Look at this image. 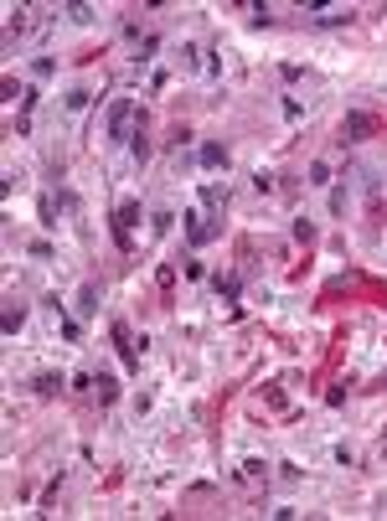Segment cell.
Masks as SVG:
<instances>
[{
    "mask_svg": "<svg viewBox=\"0 0 387 521\" xmlns=\"http://www.w3.org/2000/svg\"><path fill=\"white\" fill-rule=\"evenodd\" d=\"M135 222H140V202H119V212H114V243H119V248H129Z\"/></svg>",
    "mask_w": 387,
    "mask_h": 521,
    "instance_id": "1",
    "label": "cell"
},
{
    "mask_svg": "<svg viewBox=\"0 0 387 521\" xmlns=\"http://www.w3.org/2000/svg\"><path fill=\"white\" fill-rule=\"evenodd\" d=\"M129 119H135V103L119 98L114 114H109V139H129Z\"/></svg>",
    "mask_w": 387,
    "mask_h": 521,
    "instance_id": "2",
    "label": "cell"
},
{
    "mask_svg": "<svg viewBox=\"0 0 387 521\" xmlns=\"http://www.w3.org/2000/svg\"><path fill=\"white\" fill-rule=\"evenodd\" d=\"M196 160H202L207 171H228V165H233V155H228V145H217V139H207V145L196 150Z\"/></svg>",
    "mask_w": 387,
    "mask_h": 521,
    "instance_id": "3",
    "label": "cell"
},
{
    "mask_svg": "<svg viewBox=\"0 0 387 521\" xmlns=\"http://www.w3.org/2000/svg\"><path fill=\"white\" fill-rule=\"evenodd\" d=\"M93 398H98V408H109V402L119 398V382H114V372H93Z\"/></svg>",
    "mask_w": 387,
    "mask_h": 521,
    "instance_id": "4",
    "label": "cell"
},
{
    "mask_svg": "<svg viewBox=\"0 0 387 521\" xmlns=\"http://www.w3.org/2000/svg\"><path fill=\"white\" fill-rule=\"evenodd\" d=\"M181 222H186V238H191V243H207V238H212V232H217V227H212V222H207V217H202V212H186V217H181Z\"/></svg>",
    "mask_w": 387,
    "mask_h": 521,
    "instance_id": "5",
    "label": "cell"
},
{
    "mask_svg": "<svg viewBox=\"0 0 387 521\" xmlns=\"http://www.w3.org/2000/svg\"><path fill=\"white\" fill-rule=\"evenodd\" d=\"M62 382H68L62 372H36V377H31V387H36L42 398H57V393H62Z\"/></svg>",
    "mask_w": 387,
    "mask_h": 521,
    "instance_id": "6",
    "label": "cell"
},
{
    "mask_svg": "<svg viewBox=\"0 0 387 521\" xmlns=\"http://www.w3.org/2000/svg\"><path fill=\"white\" fill-rule=\"evenodd\" d=\"M341 135H346V139H362V135H372V119H367V114H346ZM346 139H341V145H346Z\"/></svg>",
    "mask_w": 387,
    "mask_h": 521,
    "instance_id": "7",
    "label": "cell"
},
{
    "mask_svg": "<svg viewBox=\"0 0 387 521\" xmlns=\"http://www.w3.org/2000/svg\"><path fill=\"white\" fill-rule=\"evenodd\" d=\"M217 294L228 299V305H238V299H243V279H238V273H228V279H222V273H217Z\"/></svg>",
    "mask_w": 387,
    "mask_h": 521,
    "instance_id": "8",
    "label": "cell"
},
{
    "mask_svg": "<svg viewBox=\"0 0 387 521\" xmlns=\"http://www.w3.org/2000/svg\"><path fill=\"white\" fill-rule=\"evenodd\" d=\"M346 21H356L351 10H341V6H336V10H326V6H315V26H346Z\"/></svg>",
    "mask_w": 387,
    "mask_h": 521,
    "instance_id": "9",
    "label": "cell"
},
{
    "mask_svg": "<svg viewBox=\"0 0 387 521\" xmlns=\"http://www.w3.org/2000/svg\"><path fill=\"white\" fill-rule=\"evenodd\" d=\"M78 310H83V315H98V284H83V289H78Z\"/></svg>",
    "mask_w": 387,
    "mask_h": 521,
    "instance_id": "10",
    "label": "cell"
},
{
    "mask_svg": "<svg viewBox=\"0 0 387 521\" xmlns=\"http://www.w3.org/2000/svg\"><path fill=\"white\" fill-rule=\"evenodd\" d=\"M0 325H6V335H16L21 325H26V305H6V320H0Z\"/></svg>",
    "mask_w": 387,
    "mask_h": 521,
    "instance_id": "11",
    "label": "cell"
},
{
    "mask_svg": "<svg viewBox=\"0 0 387 521\" xmlns=\"http://www.w3.org/2000/svg\"><path fill=\"white\" fill-rule=\"evenodd\" d=\"M202 68V52H196V42H181V73H196Z\"/></svg>",
    "mask_w": 387,
    "mask_h": 521,
    "instance_id": "12",
    "label": "cell"
},
{
    "mask_svg": "<svg viewBox=\"0 0 387 521\" xmlns=\"http://www.w3.org/2000/svg\"><path fill=\"white\" fill-rule=\"evenodd\" d=\"M62 103H68L73 114H83L88 103H93V93H88V88H68V98H62Z\"/></svg>",
    "mask_w": 387,
    "mask_h": 521,
    "instance_id": "13",
    "label": "cell"
},
{
    "mask_svg": "<svg viewBox=\"0 0 387 521\" xmlns=\"http://www.w3.org/2000/svg\"><path fill=\"white\" fill-rule=\"evenodd\" d=\"M129 150H135V160H140V165L150 160V139H145V129H135V135H129Z\"/></svg>",
    "mask_w": 387,
    "mask_h": 521,
    "instance_id": "14",
    "label": "cell"
},
{
    "mask_svg": "<svg viewBox=\"0 0 387 521\" xmlns=\"http://www.w3.org/2000/svg\"><path fill=\"white\" fill-rule=\"evenodd\" d=\"M310 186H330V165H326V160L310 165Z\"/></svg>",
    "mask_w": 387,
    "mask_h": 521,
    "instance_id": "15",
    "label": "cell"
},
{
    "mask_svg": "<svg viewBox=\"0 0 387 521\" xmlns=\"http://www.w3.org/2000/svg\"><path fill=\"white\" fill-rule=\"evenodd\" d=\"M68 16H73L78 26H88V21H93V6H83V0H78V6H68Z\"/></svg>",
    "mask_w": 387,
    "mask_h": 521,
    "instance_id": "16",
    "label": "cell"
},
{
    "mask_svg": "<svg viewBox=\"0 0 387 521\" xmlns=\"http://www.w3.org/2000/svg\"><path fill=\"white\" fill-rule=\"evenodd\" d=\"M170 222H176V217H170V212H166V206H160V212L150 217V227H155V232H170Z\"/></svg>",
    "mask_w": 387,
    "mask_h": 521,
    "instance_id": "17",
    "label": "cell"
},
{
    "mask_svg": "<svg viewBox=\"0 0 387 521\" xmlns=\"http://www.w3.org/2000/svg\"><path fill=\"white\" fill-rule=\"evenodd\" d=\"M202 197H207V206H228V191H222V186H207Z\"/></svg>",
    "mask_w": 387,
    "mask_h": 521,
    "instance_id": "18",
    "label": "cell"
},
{
    "mask_svg": "<svg viewBox=\"0 0 387 521\" xmlns=\"http://www.w3.org/2000/svg\"><path fill=\"white\" fill-rule=\"evenodd\" d=\"M155 52H160V36H145V42H140V62H150Z\"/></svg>",
    "mask_w": 387,
    "mask_h": 521,
    "instance_id": "19",
    "label": "cell"
},
{
    "mask_svg": "<svg viewBox=\"0 0 387 521\" xmlns=\"http://www.w3.org/2000/svg\"><path fill=\"white\" fill-rule=\"evenodd\" d=\"M330 212H336V217L346 212V186H336V191H330Z\"/></svg>",
    "mask_w": 387,
    "mask_h": 521,
    "instance_id": "20",
    "label": "cell"
}]
</instances>
